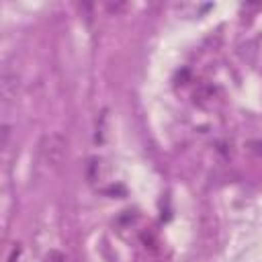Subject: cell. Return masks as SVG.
I'll list each match as a JSON object with an SVG mask.
<instances>
[{
    "mask_svg": "<svg viewBox=\"0 0 262 262\" xmlns=\"http://www.w3.org/2000/svg\"><path fill=\"white\" fill-rule=\"evenodd\" d=\"M66 137L59 133H49L43 139V158L51 168H57L66 158Z\"/></svg>",
    "mask_w": 262,
    "mask_h": 262,
    "instance_id": "1",
    "label": "cell"
},
{
    "mask_svg": "<svg viewBox=\"0 0 262 262\" xmlns=\"http://www.w3.org/2000/svg\"><path fill=\"white\" fill-rule=\"evenodd\" d=\"M2 96H4V100H10V98L16 96V74L4 72V76H2Z\"/></svg>",
    "mask_w": 262,
    "mask_h": 262,
    "instance_id": "2",
    "label": "cell"
},
{
    "mask_svg": "<svg viewBox=\"0 0 262 262\" xmlns=\"http://www.w3.org/2000/svg\"><path fill=\"white\" fill-rule=\"evenodd\" d=\"M45 262H68V258L57 250H49L45 256Z\"/></svg>",
    "mask_w": 262,
    "mask_h": 262,
    "instance_id": "3",
    "label": "cell"
}]
</instances>
